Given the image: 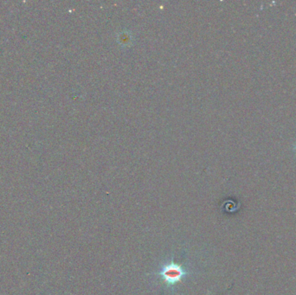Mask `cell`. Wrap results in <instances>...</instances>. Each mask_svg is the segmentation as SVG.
Masks as SVG:
<instances>
[{
	"label": "cell",
	"mask_w": 296,
	"mask_h": 295,
	"mask_svg": "<svg viewBox=\"0 0 296 295\" xmlns=\"http://www.w3.org/2000/svg\"><path fill=\"white\" fill-rule=\"evenodd\" d=\"M184 274L185 273L184 272V270L181 269L180 267L175 264L165 267L160 273V275L163 276L165 282H171V283L178 282L182 278V276H184Z\"/></svg>",
	"instance_id": "1"
},
{
	"label": "cell",
	"mask_w": 296,
	"mask_h": 295,
	"mask_svg": "<svg viewBox=\"0 0 296 295\" xmlns=\"http://www.w3.org/2000/svg\"><path fill=\"white\" fill-rule=\"evenodd\" d=\"M295 151H296V146H295Z\"/></svg>",
	"instance_id": "2"
}]
</instances>
